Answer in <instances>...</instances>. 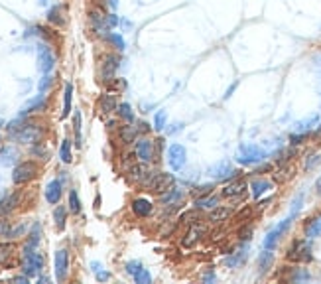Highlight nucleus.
Returning a JSON list of instances; mask_svg holds the SVG:
<instances>
[{"label": "nucleus", "mask_w": 321, "mask_h": 284, "mask_svg": "<svg viewBox=\"0 0 321 284\" xmlns=\"http://www.w3.org/2000/svg\"><path fill=\"white\" fill-rule=\"evenodd\" d=\"M91 268H93V272H95V276H97V280H109V278H111V274L103 268V264L91 262Z\"/></svg>", "instance_id": "40"}, {"label": "nucleus", "mask_w": 321, "mask_h": 284, "mask_svg": "<svg viewBox=\"0 0 321 284\" xmlns=\"http://www.w3.org/2000/svg\"><path fill=\"white\" fill-rule=\"evenodd\" d=\"M286 257H288V260H294V262H311L313 260V249H311L309 239H296L290 245Z\"/></svg>", "instance_id": "2"}, {"label": "nucleus", "mask_w": 321, "mask_h": 284, "mask_svg": "<svg viewBox=\"0 0 321 284\" xmlns=\"http://www.w3.org/2000/svg\"><path fill=\"white\" fill-rule=\"evenodd\" d=\"M47 20L53 24V26H57V28L65 26V22H67V18H65V8H63V6H53V8L47 12Z\"/></svg>", "instance_id": "24"}, {"label": "nucleus", "mask_w": 321, "mask_h": 284, "mask_svg": "<svg viewBox=\"0 0 321 284\" xmlns=\"http://www.w3.org/2000/svg\"><path fill=\"white\" fill-rule=\"evenodd\" d=\"M315 124H319V115H311V117L296 122V130H294V132H307V134H309V130H311Z\"/></svg>", "instance_id": "26"}, {"label": "nucleus", "mask_w": 321, "mask_h": 284, "mask_svg": "<svg viewBox=\"0 0 321 284\" xmlns=\"http://www.w3.org/2000/svg\"><path fill=\"white\" fill-rule=\"evenodd\" d=\"M44 109H46V99H44V95H40V97H38V99H34L28 107H24L22 117L30 115V113H36V111H44Z\"/></svg>", "instance_id": "30"}, {"label": "nucleus", "mask_w": 321, "mask_h": 284, "mask_svg": "<svg viewBox=\"0 0 321 284\" xmlns=\"http://www.w3.org/2000/svg\"><path fill=\"white\" fill-rule=\"evenodd\" d=\"M38 176V164L32 162V160H26V162H20V164L14 168L12 172V182L16 186H22V184H28L30 180H34Z\"/></svg>", "instance_id": "3"}, {"label": "nucleus", "mask_w": 321, "mask_h": 284, "mask_svg": "<svg viewBox=\"0 0 321 284\" xmlns=\"http://www.w3.org/2000/svg\"><path fill=\"white\" fill-rule=\"evenodd\" d=\"M6 233H8V223L0 221V235H6Z\"/></svg>", "instance_id": "52"}, {"label": "nucleus", "mask_w": 321, "mask_h": 284, "mask_svg": "<svg viewBox=\"0 0 321 284\" xmlns=\"http://www.w3.org/2000/svg\"><path fill=\"white\" fill-rule=\"evenodd\" d=\"M238 237H240V241H249L251 237H253V227H245V229H240V233H238Z\"/></svg>", "instance_id": "48"}, {"label": "nucleus", "mask_w": 321, "mask_h": 284, "mask_svg": "<svg viewBox=\"0 0 321 284\" xmlns=\"http://www.w3.org/2000/svg\"><path fill=\"white\" fill-rule=\"evenodd\" d=\"M59 158H61L63 164H71V160H73V154H71V140H69V138H65V140L61 142Z\"/></svg>", "instance_id": "35"}, {"label": "nucleus", "mask_w": 321, "mask_h": 284, "mask_svg": "<svg viewBox=\"0 0 321 284\" xmlns=\"http://www.w3.org/2000/svg\"><path fill=\"white\" fill-rule=\"evenodd\" d=\"M184 199V191L182 189H178V188H172L168 189L166 193H162L160 195V201H162V205H180V201Z\"/></svg>", "instance_id": "20"}, {"label": "nucleus", "mask_w": 321, "mask_h": 284, "mask_svg": "<svg viewBox=\"0 0 321 284\" xmlns=\"http://www.w3.org/2000/svg\"><path fill=\"white\" fill-rule=\"evenodd\" d=\"M315 189H317V193H321V178L315 182Z\"/></svg>", "instance_id": "54"}, {"label": "nucleus", "mask_w": 321, "mask_h": 284, "mask_svg": "<svg viewBox=\"0 0 321 284\" xmlns=\"http://www.w3.org/2000/svg\"><path fill=\"white\" fill-rule=\"evenodd\" d=\"M303 235H305V239H309V241L321 237V215L311 217V219L303 225Z\"/></svg>", "instance_id": "19"}, {"label": "nucleus", "mask_w": 321, "mask_h": 284, "mask_svg": "<svg viewBox=\"0 0 321 284\" xmlns=\"http://www.w3.org/2000/svg\"><path fill=\"white\" fill-rule=\"evenodd\" d=\"M238 174H240V172L234 170L229 160H221V162H217V164L209 170V176H211L215 182H225V180H229V178H236Z\"/></svg>", "instance_id": "6"}, {"label": "nucleus", "mask_w": 321, "mask_h": 284, "mask_svg": "<svg viewBox=\"0 0 321 284\" xmlns=\"http://www.w3.org/2000/svg\"><path fill=\"white\" fill-rule=\"evenodd\" d=\"M234 89H236V81H234V83H232V85H230L229 89H227V93H225V99H229L230 95H232V91H234Z\"/></svg>", "instance_id": "53"}, {"label": "nucleus", "mask_w": 321, "mask_h": 284, "mask_svg": "<svg viewBox=\"0 0 321 284\" xmlns=\"http://www.w3.org/2000/svg\"><path fill=\"white\" fill-rule=\"evenodd\" d=\"M2 124H4V120H2V118H0V126H2Z\"/></svg>", "instance_id": "56"}, {"label": "nucleus", "mask_w": 321, "mask_h": 284, "mask_svg": "<svg viewBox=\"0 0 321 284\" xmlns=\"http://www.w3.org/2000/svg\"><path fill=\"white\" fill-rule=\"evenodd\" d=\"M166 122H168V115H166V111H158V113L154 115V128H156V130H164Z\"/></svg>", "instance_id": "41"}, {"label": "nucleus", "mask_w": 321, "mask_h": 284, "mask_svg": "<svg viewBox=\"0 0 321 284\" xmlns=\"http://www.w3.org/2000/svg\"><path fill=\"white\" fill-rule=\"evenodd\" d=\"M116 113H118V117L122 118V120H126V122H132V120H134L132 107H130L128 103H120V105L116 107Z\"/></svg>", "instance_id": "34"}, {"label": "nucleus", "mask_w": 321, "mask_h": 284, "mask_svg": "<svg viewBox=\"0 0 321 284\" xmlns=\"http://www.w3.org/2000/svg\"><path fill=\"white\" fill-rule=\"evenodd\" d=\"M14 255V245L12 243H0V264H8Z\"/></svg>", "instance_id": "32"}, {"label": "nucleus", "mask_w": 321, "mask_h": 284, "mask_svg": "<svg viewBox=\"0 0 321 284\" xmlns=\"http://www.w3.org/2000/svg\"><path fill=\"white\" fill-rule=\"evenodd\" d=\"M16 158H18V152H16L14 148H4V150L0 152V164L10 166L12 162H16Z\"/></svg>", "instance_id": "36"}, {"label": "nucleus", "mask_w": 321, "mask_h": 284, "mask_svg": "<svg viewBox=\"0 0 321 284\" xmlns=\"http://www.w3.org/2000/svg\"><path fill=\"white\" fill-rule=\"evenodd\" d=\"M230 215H232V209L230 207H221V205H217L211 215H209V221L211 223H223V221H227Z\"/></svg>", "instance_id": "25"}, {"label": "nucleus", "mask_w": 321, "mask_h": 284, "mask_svg": "<svg viewBox=\"0 0 321 284\" xmlns=\"http://www.w3.org/2000/svg\"><path fill=\"white\" fill-rule=\"evenodd\" d=\"M53 270H55V278L59 282H63L69 274V251L67 249H59L55 251L53 257Z\"/></svg>", "instance_id": "7"}, {"label": "nucleus", "mask_w": 321, "mask_h": 284, "mask_svg": "<svg viewBox=\"0 0 321 284\" xmlns=\"http://www.w3.org/2000/svg\"><path fill=\"white\" fill-rule=\"evenodd\" d=\"M20 203V191H12L0 199V217H8Z\"/></svg>", "instance_id": "13"}, {"label": "nucleus", "mask_w": 321, "mask_h": 284, "mask_svg": "<svg viewBox=\"0 0 321 284\" xmlns=\"http://www.w3.org/2000/svg\"><path fill=\"white\" fill-rule=\"evenodd\" d=\"M71 101H73V85L67 83L65 85V91H63V111H61V117L65 118L71 113Z\"/></svg>", "instance_id": "31"}, {"label": "nucleus", "mask_w": 321, "mask_h": 284, "mask_svg": "<svg viewBox=\"0 0 321 284\" xmlns=\"http://www.w3.org/2000/svg\"><path fill=\"white\" fill-rule=\"evenodd\" d=\"M116 67H118V57L116 55H107L103 61V81L111 83L115 79Z\"/></svg>", "instance_id": "16"}, {"label": "nucleus", "mask_w": 321, "mask_h": 284, "mask_svg": "<svg viewBox=\"0 0 321 284\" xmlns=\"http://www.w3.org/2000/svg\"><path fill=\"white\" fill-rule=\"evenodd\" d=\"M270 170H272V166L270 164H262L254 170V174H264V172H270Z\"/></svg>", "instance_id": "51"}, {"label": "nucleus", "mask_w": 321, "mask_h": 284, "mask_svg": "<svg viewBox=\"0 0 321 284\" xmlns=\"http://www.w3.org/2000/svg\"><path fill=\"white\" fill-rule=\"evenodd\" d=\"M154 174H150V170H148V164L144 162V164H138V166H132L130 168V178L138 182V184H148L150 182V178H152Z\"/></svg>", "instance_id": "17"}, {"label": "nucleus", "mask_w": 321, "mask_h": 284, "mask_svg": "<svg viewBox=\"0 0 321 284\" xmlns=\"http://www.w3.org/2000/svg\"><path fill=\"white\" fill-rule=\"evenodd\" d=\"M205 235V227H201V225H191L189 229H187V233L182 237V247L185 249H191V247H195L201 239Z\"/></svg>", "instance_id": "12"}, {"label": "nucleus", "mask_w": 321, "mask_h": 284, "mask_svg": "<svg viewBox=\"0 0 321 284\" xmlns=\"http://www.w3.org/2000/svg\"><path fill=\"white\" fill-rule=\"evenodd\" d=\"M142 268H144V264H142L140 260H130V262H126V272H128L130 276L138 274Z\"/></svg>", "instance_id": "43"}, {"label": "nucleus", "mask_w": 321, "mask_h": 284, "mask_svg": "<svg viewBox=\"0 0 321 284\" xmlns=\"http://www.w3.org/2000/svg\"><path fill=\"white\" fill-rule=\"evenodd\" d=\"M272 188H274V184H272L270 180H253V182H251V191H253L254 199L262 197L264 193H268Z\"/></svg>", "instance_id": "21"}, {"label": "nucleus", "mask_w": 321, "mask_h": 284, "mask_svg": "<svg viewBox=\"0 0 321 284\" xmlns=\"http://www.w3.org/2000/svg\"><path fill=\"white\" fill-rule=\"evenodd\" d=\"M317 164H321V154H317V156H309V160L305 162V170H313Z\"/></svg>", "instance_id": "47"}, {"label": "nucleus", "mask_w": 321, "mask_h": 284, "mask_svg": "<svg viewBox=\"0 0 321 284\" xmlns=\"http://www.w3.org/2000/svg\"><path fill=\"white\" fill-rule=\"evenodd\" d=\"M296 217L294 215H288L286 219H282L278 225H276L272 231H268V235L264 237V249H270V251H274L276 245L280 243V239L286 235V231L290 229V225H292V221H294Z\"/></svg>", "instance_id": "5"}, {"label": "nucleus", "mask_w": 321, "mask_h": 284, "mask_svg": "<svg viewBox=\"0 0 321 284\" xmlns=\"http://www.w3.org/2000/svg\"><path fill=\"white\" fill-rule=\"evenodd\" d=\"M245 191H247V182L245 180H234V182H230V184H227L225 188L221 189V195L223 197H230L234 201H240L243 195H245Z\"/></svg>", "instance_id": "10"}, {"label": "nucleus", "mask_w": 321, "mask_h": 284, "mask_svg": "<svg viewBox=\"0 0 321 284\" xmlns=\"http://www.w3.org/2000/svg\"><path fill=\"white\" fill-rule=\"evenodd\" d=\"M99 113L101 115H111L113 111H116V107H118V101H116V95L113 93H107L103 95L101 99H99Z\"/></svg>", "instance_id": "18"}, {"label": "nucleus", "mask_w": 321, "mask_h": 284, "mask_svg": "<svg viewBox=\"0 0 321 284\" xmlns=\"http://www.w3.org/2000/svg\"><path fill=\"white\" fill-rule=\"evenodd\" d=\"M272 262H274V253H272L270 249H264V251L260 253V257H258V268H260V272L264 274V272L272 266Z\"/></svg>", "instance_id": "29"}, {"label": "nucleus", "mask_w": 321, "mask_h": 284, "mask_svg": "<svg viewBox=\"0 0 321 284\" xmlns=\"http://www.w3.org/2000/svg\"><path fill=\"white\" fill-rule=\"evenodd\" d=\"M168 162L172 166V170H182L187 162V150L184 144H172L168 148Z\"/></svg>", "instance_id": "8"}, {"label": "nucleus", "mask_w": 321, "mask_h": 284, "mask_svg": "<svg viewBox=\"0 0 321 284\" xmlns=\"http://www.w3.org/2000/svg\"><path fill=\"white\" fill-rule=\"evenodd\" d=\"M134 150H136V156L142 160V162H146V164H150L154 158H156V144L150 140V138H138L134 142Z\"/></svg>", "instance_id": "9"}, {"label": "nucleus", "mask_w": 321, "mask_h": 284, "mask_svg": "<svg viewBox=\"0 0 321 284\" xmlns=\"http://www.w3.org/2000/svg\"><path fill=\"white\" fill-rule=\"evenodd\" d=\"M215 280H217V274L213 270H209V272L203 274V282H215Z\"/></svg>", "instance_id": "49"}, {"label": "nucleus", "mask_w": 321, "mask_h": 284, "mask_svg": "<svg viewBox=\"0 0 321 284\" xmlns=\"http://www.w3.org/2000/svg\"><path fill=\"white\" fill-rule=\"evenodd\" d=\"M213 189H215L213 184H203V186H197V188L193 189V195H195V197H203V195L213 193Z\"/></svg>", "instance_id": "42"}, {"label": "nucleus", "mask_w": 321, "mask_h": 284, "mask_svg": "<svg viewBox=\"0 0 321 284\" xmlns=\"http://www.w3.org/2000/svg\"><path fill=\"white\" fill-rule=\"evenodd\" d=\"M315 136H321V122H319V128L315 130Z\"/></svg>", "instance_id": "55"}, {"label": "nucleus", "mask_w": 321, "mask_h": 284, "mask_svg": "<svg viewBox=\"0 0 321 284\" xmlns=\"http://www.w3.org/2000/svg\"><path fill=\"white\" fill-rule=\"evenodd\" d=\"M136 130L140 132V134H144V132H148L150 130V126H148V122H144V120H140L136 126Z\"/></svg>", "instance_id": "50"}, {"label": "nucleus", "mask_w": 321, "mask_h": 284, "mask_svg": "<svg viewBox=\"0 0 321 284\" xmlns=\"http://www.w3.org/2000/svg\"><path fill=\"white\" fill-rule=\"evenodd\" d=\"M44 268V257L40 253H34L32 257L22 259V270L26 276H36Z\"/></svg>", "instance_id": "11"}, {"label": "nucleus", "mask_w": 321, "mask_h": 284, "mask_svg": "<svg viewBox=\"0 0 321 284\" xmlns=\"http://www.w3.org/2000/svg\"><path fill=\"white\" fill-rule=\"evenodd\" d=\"M174 184H176L174 174L158 172V174H154V176L150 178V182L146 184V188H148V191H152V193H156V195H162V193H166L168 189L172 188Z\"/></svg>", "instance_id": "4"}, {"label": "nucleus", "mask_w": 321, "mask_h": 284, "mask_svg": "<svg viewBox=\"0 0 321 284\" xmlns=\"http://www.w3.org/2000/svg\"><path fill=\"white\" fill-rule=\"evenodd\" d=\"M219 205V195H203V197H195V209H201V211H207V209H215Z\"/></svg>", "instance_id": "23"}, {"label": "nucleus", "mask_w": 321, "mask_h": 284, "mask_svg": "<svg viewBox=\"0 0 321 284\" xmlns=\"http://www.w3.org/2000/svg\"><path fill=\"white\" fill-rule=\"evenodd\" d=\"M136 134H138L136 126H122V128H120V138H122V142H134Z\"/></svg>", "instance_id": "38"}, {"label": "nucleus", "mask_w": 321, "mask_h": 284, "mask_svg": "<svg viewBox=\"0 0 321 284\" xmlns=\"http://www.w3.org/2000/svg\"><path fill=\"white\" fill-rule=\"evenodd\" d=\"M132 278L136 280V284H150L152 282V276H150V272H148L146 268H142V270H140L138 274H134Z\"/></svg>", "instance_id": "44"}, {"label": "nucleus", "mask_w": 321, "mask_h": 284, "mask_svg": "<svg viewBox=\"0 0 321 284\" xmlns=\"http://www.w3.org/2000/svg\"><path fill=\"white\" fill-rule=\"evenodd\" d=\"M132 211H134L136 217H150L152 211H154V203L150 199H146V197H136L132 201Z\"/></svg>", "instance_id": "15"}, {"label": "nucleus", "mask_w": 321, "mask_h": 284, "mask_svg": "<svg viewBox=\"0 0 321 284\" xmlns=\"http://www.w3.org/2000/svg\"><path fill=\"white\" fill-rule=\"evenodd\" d=\"M73 130H75V144L81 146L83 138H81V113L79 111H75V115H73Z\"/></svg>", "instance_id": "37"}, {"label": "nucleus", "mask_w": 321, "mask_h": 284, "mask_svg": "<svg viewBox=\"0 0 321 284\" xmlns=\"http://www.w3.org/2000/svg\"><path fill=\"white\" fill-rule=\"evenodd\" d=\"M307 138H309L307 132H294V134L290 136V144H292V146H298V144H303Z\"/></svg>", "instance_id": "46"}, {"label": "nucleus", "mask_w": 321, "mask_h": 284, "mask_svg": "<svg viewBox=\"0 0 321 284\" xmlns=\"http://www.w3.org/2000/svg\"><path fill=\"white\" fill-rule=\"evenodd\" d=\"M61 193H63V186H61V180H51L46 188V199L47 203L51 205H57L59 199H61Z\"/></svg>", "instance_id": "14"}, {"label": "nucleus", "mask_w": 321, "mask_h": 284, "mask_svg": "<svg viewBox=\"0 0 321 284\" xmlns=\"http://www.w3.org/2000/svg\"><path fill=\"white\" fill-rule=\"evenodd\" d=\"M69 211L73 213V215H79V213H81V199H79L77 189H71V191H69Z\"/></svg>", "instance_id": "33"}, {"label": "nucleus", "mask_w": 321, "mask_h": 284, "mask_svg": "<svg viewBox=\"0 0 321 284\" xmlns=\"http://www.w3.org/2000/svg\"><path fill=\"white\" fill-rule=\"evenodd\" d=\"M0 140H2V138H0Z\"/></svg>", "instance_id": "57"}, {"label": "nucleus", "mask_w": 321, "mask_h": 284, "mask_svg": "<svg viewBox=\"0 0 321 284\" xmlns=\"http://www.w3.org/2000/svg\"><path fill=\"white\" fill-rule=\"evenodd\" d=\"M107 42H111V44H113L116 49H120V51L124 49V40H122L118 34H107Z\"/></svg>", "instance_id": "45"}, {"label": "nucleus", "mask_w": 321, "mask_h": 284, "mask_svg": "<svg viewBox=\"0 0 321 284\" xmlns=\"http://www.w3.org/2000/svg\"><path fill=\"white\" fill-rule=\"evenodd\" d=\"M53 221H55V229L57 231H63L65 229V223H67V209L63 205H57L53 209Z\"/></svg>", "instance_id": "27"}, {"label": "nucleus", "mask_w": 321, "mask_h": 284, "mask_svg": "<svg viewBox=\"0 0 321 284\" xmlns=\"http://www.w3.org/2000/svg\"><path fill=\"white\" fill-rule=\"evenodd\" d=\"M247 253H249V249H238V251H234L230 257L225 259V266H229V268H236L238 264H243V260L247 259Z\"/></svg>", "instance_id": "28"}, {"label": "nucleus", "mask_w": 321, "mask_h": 284, "mask_svg": "<svg viewBox=\"0 0 321 284\" xmlns=\"http://www.w3.org/2000/svg\"><path fill=\"white\" fill-rule=\"evenodd\" d=\"M53 65H55V57H53L51 49L42 46V49H40V67H42V71L49 73V71L53 69Z\"/></svg>", "instance_id": "22"}, {"label": "nucleus", "mask_w": 321, "mask_h": 284, "mask_svg": "<svg viewBox=\"0 0 321 284\" xmlns=\"http://www.w3.org/2000/svg\"><path fill=\"white\" fill-rule=\"evenodd\" d=\"M290 280H294V282H305V280H311V274H309L305 268H294Z\"/></svg>", "instance_id": "39"}, {"label": "nucleus", "mask_w": 321, "mask_h": 284, "mask_svg": "<svg viewBox=\"0 0 321 284\" xmlns=\"http://www.w3.org/2000/svg\"><path fill=\"white\" fill-rule=\"evenodd\" d=\"M266 150L258 144H253V142H243L238 146V154H236V162L243 166H254L258 162H264L266 158Z\"/></svg>", "instance_id": "1"}]
</instances>
